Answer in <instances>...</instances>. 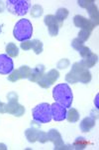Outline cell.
Instances as JSON below:
<instances>
[{
	"label": "cell",
	"mask_w": 99,
	"mask_h": 150,
	"mask_svg": "<svg viewBox=\"0 0 99 150\" xmlns=\"http://www.w3.org/2000/svg\"><path fill=\"white\" fill-rule=\"evenodd\" d=\"M83 42L82 41H80L78 39V38H74L73 40H72V42H71V46H72V48H73V49H75L76 51L77 50L79 49V48H80L81 46H83Z\"/></svg>",
	"instance_id": "obj_28"
},
{
	"label": "cell",
	"mask_w": 99,
	"mask_h": 150,
	"mask_svg": "<svg viewBox=\"0 0 99 150\" xmlns=\"http://www.w3.org/2000/svg\"><path fill=\"white\" fill-rule=\"evenodd\" d=\"M77 51H78V53L80 54V56L82 57V59H84V58H86V57H88L89 55L92 53V52H91V50H90V48H88L87 46H84V45L79 48Z\"/></svg>",
	"instance_id": "obj_26"
},
{
	"label": "cell",
	"mask_w": 99,
	"mask_h": 150,
	"mask_svg": "<svg viewBox=\"0 0 99 150\" xmlns=\"http://www.w3.org/2000/svg\"><path fill=\"white\" fill-rule=\"evenodd\" d=\"M66 118L69 122H71V123L77 122L79 120V112L75 109V108H71V109L66 112Z\"/></svg>",
	"instance_id": "obj_20"
},
{
	"label": "cell",
	"mask_w": 99,
	"mask_h": 150,
	"mask_svg": "<svg viewBox=\"0 0 99 150\" xmlns=\"http://www.w3.org/2000/svg\"><path fill=\"white\" fill-rule=\"evenodd\" d=\"M60 72L57 69H51L48 73L44 74V76L38 81V84L42 88H50L55 81L59 79Z\"/></svg>",
	"instance_id": "obj_10"
},
{
	"label": "cell",
	"mask_w": 99,
	"mask_h": 150,
	"mask_svg": "<svg viewBox=\"0 0 99 150\" xmlns=\"http://www.w3.org/2000/svg\"><path fill=\"white\" fill-rule=\"evenodd\" d=\"M33 119L35 122L39 123H49L52 120V111H51V104L41 103L33 108L32 110Z\"/></svg>",
	"instance_id": "obj_4"
},
{
	"label": "cell",
	"mask_w": 99,
	"mask_h": 150,
	"mask_svg": "<svg viewBox=\"0 0 99 150\" xmlns=\"http://www.w3.org/2000/svg\"><path fill=\"white\" fill-rule=\"evenodd\" d=\"M25 136L27 140L30 143H34L36 141H39L41 143H46L48 142L47 138V133L44 131H41V130L37 129V128H28L25 131Z\"/></svg>",
	"instance_id": "obj_9"
},
{
	"label": "cell",
	"mask_w": 99,
	"mask_h": 150,
	"mask_svg": "<svg viewBox=\"0 0 99 150\" xmlns=\"http://www.w3.org/2000/svg\"><path fill=\"white\" fill-rule=\"evenodd\" d=\"M0 32H1V26H0Z\"/></svg>",
	"instance_id": "obj_33"
},
{
	"label": "cell",
	"mask_w": 99,
	"mask_h": 150,
	"mask_svg": "<svg viewBox=\"0 0 99 150\" xmlns=\"http://www.w3.org/2000/svg\"><path fill=\"white\" fill-rule=\"evenodd\" d=\"M45 69H46V67L44 65H38V66H36L35 68L32 69V73H31V76H30V78H29V80L32 82H37L38 83V81L44 76Z\"/></svg>",
	"instance_id": "obj_16"
},
{
	"label": "cell",
	"mask_w": 99,
	"mask_h": 150,
	"mask_svg": "<svg viewBox=\"0 0 99 150\" xmlns=\"http://www.w3.org/2000/svg\"><path fill=\"white\" fill-rule=\"evenodd\" d=\"M31 73H32V69L27 65H23L20 68L13 70L11 72L10 75L8 76V80L11 82H16L20 80V79H29L31 76Z\"/></svg>",
	"instance_id": "obj_11"
},
{
	"label": "cell",
	"mask_w": 99,
	"mask_h": 150,
	"mask_svg": "<svg viewBox=\"0 0 99 150\" xmlns=\"http://www.w3.org/2000/svg\"><path fill=\"white\" fill-rule=\"evenodd\" d=\"M0 113H5V103L0 101Z\"/></svg>",
	"instance_id": "obj_30"
},
{
	"label": "cell",
	"mask_w": 99,
	"mask_h": 150,
	"mask_svg": "<svg viewBox=\"0 0 99 150\" xmlns=\"http://www.w3.org/2000/svg\"><path fill=\"white\" fill-rule=\"evenodd\" d=\"M44 22L47 25L48 30H49V33L51 36H57L59 34V29H60V24L55 19V15H46L44 18Z\"/></svg>",
	"instance_id": "obj_15"
},
{
	"label": "cell",
	"mask_w": 99,
	"mask_h": 150,
	"mask_svg": "<svg viewBox=\"0 0 99 150\" xmlns=\"http://www.w3.org/2000/svg\"><path fill=\"white\" fill-rule=\"evenodd\" d=\"M33 26L28 19H21L16 23L13 30V35L18 41L24 42L32 37Z\"/></svg>",
	"instance_id": "obj_3"
},
{
	"label": "cell",
	"mask_w": 99,
	"mask_h": 150,
	"mask_svg": "<svg viewBox=\"0 0 99 150\" xmlns=\"http://www.w3.org/2000/svg\"><path fill=\"white\" fill-rule=\"evenodd\" d=\"M14 70V63L7 54H0V74L8 75Z\"/></svg>",
	"instance_id": "obj_12"
},
{
	"label": "cell",
	"mask_w": 99,
	"mask_h": 150,
	"mask_svg": "<svg viewBox=\"0 0 99 150\" xmlns=\"http://www.w3.org/2000/svg\"><path fill=\"white\" fill-rule=\"evenodd\" d=\"M51 111H52V119L55 121H62L66 117V108L61 105L60 103L55 102L51 105Z\"/></svg>",
	"instance_id": "obj_13"
},
{
	"label": "cell",
	"mask_w": 99,
	"mask_h": 150,
	"mask_svg": "<svg viewBox=\"0 0 99 150\" xmlns=\"http://www.w3.org/2000/svg\"><path fill=\"white\" fill-rule=\"evenodd\" d=\"M91 73L90 71L85 68L80 62H75L72 64L71 70L66 74V80L69 83L74 84L77 82H80L83 84H87L91 81Z\"/></svg>",
	"instance_id": "obj_1"
},
{
	"label": "cell",
	"mask_w": 99,
	"mask_h": 150,
	"mask_svg": "<svg viewBox=\"0 0 99 150\" xmlns=\"http://www.w3.org/2000/svg\"><path fill=\"white\" fill-rule=\"evenodd\" d=\"M43 13H44V9H43V7L41 5L36 4V5H34L32 7V10H31V15H32V17L38 18V17H40V16H42Z\"/></svg>",
	"instance_id": "obj_23"
},
{
	"label": "cell",
	"mask_w": 99,
	"mask_h": 150,
	"mask_svg": "<svg viewBox=\"0 0 99 150\" xmlns=\"http://www.w3.org/2000/svg\"><path fill=\"white\" fill-rule=\"evenodd\" d=\"M6 52L9 57H17L19 55V49L14 43H8L6 45Z\"/></svg>",
	"instance_id": "obj_21"
},
{
	"label": "cell",
	"mask_w": 99,
	"mask_h": 150,
	"mask_svg": "<svg viewBox=\"0 0 99 150\" xmlns=\"http://www.w3.org/2000/svg\"><path fill=\"white\" fill-rule=\"evenodd\" d=\"M32 49L36 54H41L43 52V43L38 39L32 40Z\"/></svg>",
	"instance_id": "obj_24"
},
{
	"label": "cell",
	"mask_w": 99,
	"mask_h": 150,
	"mask_svg": "<svg viewBox=\"0 0 99 150\" xmlns=\"http://www.w3.org/2000/svg\"><path fill=\"white\" fill-rule=\"evenodd\" d=\"M47 138L48 141L53 142L55 145V150H66V149H71V145H66L64 144V142L62 141V135L57 130L55 129H51L50 131L47 133Z\"/></svg>",
	"instance_id": "obj_7"
},
{
	"label": "cell",
	"mask_w": 99,
	"mask_h": 150,
	"mask_svg": "<svg viewBox=\"0 0 99 150\" xmlns=\"http://www.w3.org/2000/svg\"><path fill=\"white\" fill-rule=\"evenodd\" d=\"M8 103L5 104V113L14 115L16 117H21L25 113V107L18 103V94L11 91L7 95Z\"/></svg>",
	"instance_id": "obj_5"
},
{
	"label": "cell",
	"mask_w": 99,
	"mask_h": 150,
	"mask_svg": "<svg viewBox=\"0 0 99 150\" xmlns=\"http://www.w3.org/2000/svg\"><path fill=\"white\" fill-rule=\"evenodd\" d=\"M73 23L76 27L85 29L88 31H92L94 28L96 27L95 23L93 21H91L90 19H87L81 15H75L73 17Z\"/></svg>",
	"instance_id": "obj_14"
},
{
	"label": "cell",
	"mask_w": 99,
	"mask_h": 150,
	"mask_svg": "<svg viewBox=\"0 0 99 150\" xmlns=\"http://www.w3.org/2000/svg\"><path fill=\"white\" fill-rule=\"evenodd\" d=\"M6 7L10 13L18 16H24L28 13L31 7L29 0H7Z\"/></svg>",
	"instance_id": "obj_6"
},
{
	"label": "cell",
	"mask_w": 99,
	"mask_h": 150,
	"mask_svg": "<svg viewBox=\"0 0 99 150\" xmlns=\"http://www.w3.org/2000/svg\"><path fill=\"white\" fill-rule=\"evenodd\" d=\"M78 5L82 8L87 9V12L89 14V19L91 21H93L95 23V25H98V21H99V13H98V8L97 6L94 4L93 0H78L77 1Z\"/></svg>",
	"instance_id": "obj_8"
},
{
	"label": "cell",
	"mask_w": 99,
	"mask_h": 150,
	"mask_svg": "<svg viewBox=\"0 0 99 150\" xmlns=\"http://www.w3.org/2000/svg\"><path fill=\"white\" fill-rule=\"evenodd\" d=\"M90 34H91V31L85 30V29H81V30L78 32V37L77 38L84 43L85 41H87L89 37H90Z\"/></svg>",
	"instance_id": "obj_25"
},
{
	"label": "cell",
	"mask_w": 99,
	"mask_h": 150,
	"mask_svg": "<svg viewBox=\"0 0 99 150\" xmlns=\"http://www.w3.org/2000/svg\"><path fill=\"white\" fill-rule=\"evenodd\" d=\"M53 97L55 102L60 103L64 107L69 108L71 106L73 95H72L71 87L66 83H61L55 85V88L53 89Z\"/></svg>",
	"instance_id": "obj_2"
},
{
	"label": "cell",
	"mask_w": 99,
	"mask_h": 150,
	"mask_svg": "<svg viewBox=\"0 0 99 150\" xmlns=\"http://www.w3.org/2000/svg\"><path fill=\"white\" fill-rule=\"evenodd\" d=\"M69 10H67L66 8H59L57 9V11L55 12V17L57 19V21L59 22L60 26L62 27V23H64V21L66 20L67 18V16H69Z\"/></svg>",
	"instance_id": "obj_19"
},
{
	"label": "cell",
	"mask_w": 99,
	"mask_h": 150,
	"mask_svg": "<svg viewBox=\"0 0 99 150\" xmlns=\"http://www.w3.org/2000/svg\"><path fill=\"white\" fill-rule=\"evenodd\" d=\"M4 8H5V6H4V3L2 1H0V13H2V12L4 11Z\"/></svg>",
	"instance_id": "obj_31"
},
{
	"label": "cell",
	"mask_w": 99,
	"mask_h": 150,
	"mask_svg": "<svg viewBox=\"0 0 99 150\" xmlns=\"http://www.w3.org/2000/svg\"><path fill=\"white\" fill-rule=\"evenodd\" d=\"M20 47L22 48L23 50H25V51H27V50L32 49V41H30V40L24 41V42L21 43Z\"/></svg>",
	"instance_id": "obj_29"
},
{
	"label": "cell",
	"mask_w": 99,
	"mask_h": 150,
	"mask_svg": "<svg viewBox=\"0 0 99 150\" xmlns=\"http://www.w3.org/2000/svg\"><path fill=\"white\" fill-rule=\"evenodd\" d=\"M88 144V141L86 140L85 138H83V137H78V138L75 139V141L73 142V144H72V147H74V149H84L86 146H87Z\"/></svg>",
	"instance_id": "obj_22"
},
{
	"label": "cell",
	"mask_w": 99,
	"mask_h": 150,
	"mask_svg": "<svg viewBox=\"0 0 99 150\" xmlns=\"http://www.w3.org/2000/svg\"><path fill=\"white\" fill-rule=\"evenodd\" d=\"M0 149H3V150H6V149H7L6 145H5V144H3V143H0Z\"/></svg>",
	"instance_id": "obj_32"
},
{
	"label": "cell",
	"mask_w": 99,
	"mask_h": 150,
	"mask_svg": "<svg viewBox=\"0 0 99 150\" xmlns=\"http://www.w3.org/2000/svg\"><path fill=\"white\" fill-rule=\"evenodd\" d=\"M94 126H95V118L92 116L85 117L80 122V130L82 132H89Z\"/></svg>",
	"instance_id": "obj_17"
},
{
	"label": "cell",
	"mask_w": 99,
	"mask_h": 150,
	"mask_svg": "<svg viewBox=\"0 0 99 150\" xmlns=\"http://www.w3.org/2000/svg\"><path fill=\"white\" fill-rule=\"evenodd\" d=\"M69 64L71 63H69V59H66V58H62V59H61L59 62H57V67L59 69H64V68H66V67H69Z\"/></svg>",
	"instance_id": "obj_27"
},
{
	"label": "cell",
	"mask_w": 99,
	"mask_h": 150,
	"mask_svg": "<svg viewBox=\"0 0 99 150\" xmlns=\"http://www.w3.org/2000/svg\"><path fill=\"white\" fill-rule=\"evenodd\" d=\"M97 61H98V56L96 54H94V53H91L88 57L84 58V59H82L81 61H79V62H80V63L82 64L85 68L88 69V68L93 67L94 65L97 63Z\"/></svg>",
	"instance_id": "obj_18"
}]
</instances>
